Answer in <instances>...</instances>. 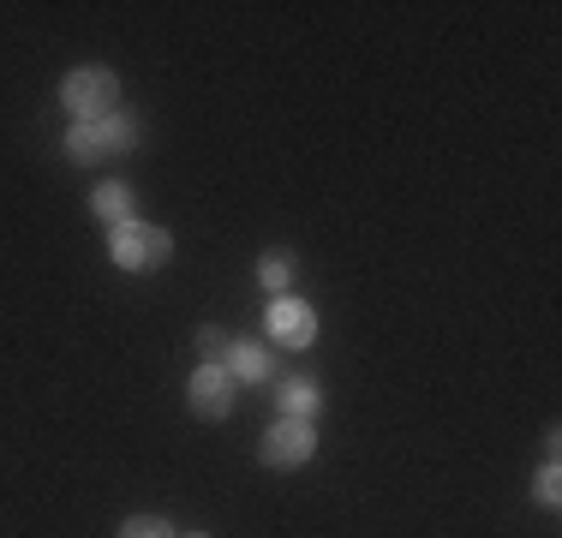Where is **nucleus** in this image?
<instances>
[{"label":"nucleus","instance_id":"8","mask_svg":"<svg viewBox=\"0 0 562 538\" xmlns=\"http://www.w3.org/2000/svg\"><path fill=\"white\" fill-rule=\"evenodd\" d=\"M227 371H234V377H246V383H263V377H270V354H263V347L234 341V359H227Z\"/></svg>","mask_w":562,"mask_h":538},{"label":"nucleus","instance_id":"11","mask_svg":"<svg viewBox=\"0 0 562 538\" xmlns=\"http://www.w3.org/2000/svg\"><path fill=\"white\" fill-rule=\"evenodd\" d=\"M281 407H288V419H305V413L317 407V389L293 377V383H281Z\"/></svg>","mask_w":562,"mask_h":538},{"label":"nucleus","instance_id":"15","mask_svg":"<svg viewBox=\"0 0 562 538\" xmlns=\"http://www.w3.org/2000/svg\"><path fill=\"white\" fill-rule=\"evenodd\" d=\"M192 538H204V533H192Z\"/></svg>","mask_w":562,"mask_h":538},{"label":"nucleus","instance_id":"9","mask_svg":"<svg viewBox=\"0 0 562 538\" xmlns=\"http://www.w3.org/2000/svg\"><path fill=\"white\" fill-rule=\"evenodd\" d=\"M66 156H72V161H97V156H102V132H97V120H78V126L66 132Z\"/></svg>","mask_w":562,"mask_h":538},{"label":"nucleus","instance_id":"5","mask_svg":"<svg viewBox=\"0 0 562 538\" xmlns=\"http://www.w3.org/2000/svg\"><path fill=\"white\" fill-rule=\"evenodd\" d=\"M270 335L281 347H312V335H317V317L305 312L300 300H276L270 305Z\"/></svg>","mask_w":562,"mask_h":538},{"label":"nucleus","instance_id":"2","mask_svg":"<svg viewBox=\"0 0 562 538\" xmlns=\"http://www.w3.org/2000/svg\"><path fill=\"white\" fill-rule=\"evenodd\" d=\"M114 97H120V85H114V72H102V66H85V72H72V78L60 85V102L72 108L78 120L114 114Z\"/></svg>","mask_w":562,"mask_h":538},{"label":"nucleus","instance_id":"13","mask_svg":"<svg viewBox=\"0 0 562 538\" xmlns=\"http://www.w3.org/2000/svg\"><path fill=\"white\" fill-rule=\"evenodd\" d=\"M557 484H562V473H557V461H544V467H539V503H544V508H551L557 496H562Z\"/></svg>","mask_w":562,"mask_h":538},{"label":"nucleus","instance_id":"14","mask_svg":"<svg viewBox=\"0 0 562 538\" xmlns=\"http://www.w3.org/2000/svg\"><path fill=\"white\" fill-rule=\"evenodd\" d=\"M198 347H204V354H227L234 341H227V335L216 329V323H210V329H198Z\"/></svg>","mask_w":562,"mask_h":538},{"label":"nucleus","instance_id":"7","mask_svg":"<svg viewBox=\"0 0 562 538\" xmlns=\"http://www.w3.org/2000/svg\"><path fill=\"white\" fill-rule=\"evenodd\" d=\"M90 210H97V222H114V227H126V222H132V192L114 180V186H102V192L90 198Z\"/></svg>","mask_w":562,"mask_h":538},{"label":"nucleus","instance_id":"12","mask_svg":"<svg viewBox=\"0 0 562 538\" xmlns=\"http://www.w3.org/2000/svg\"><path fill=\"white\" fill-rule=\"evenodd\" d=\"M120 538H173V527L162 515H132L126 527H120Z\"/></svg>","mask_w":562,"mask_h":538},{"label":"nucleus","instance_id":"10","mask_svg":"<svg viewBox=\"0 0 562 538\" xmlns=\"http://www.w3.org/2000/svg\"><path fill=\"white\" fill-rule=\"evenodd\" d=\"M258 281H263L270 293H288V288H293V258H288V251H270V258L258 264Z\"/></svg>","mask_w":562,"mask_h":538},{"label":"nucleus","instance_id":"3","mask_svg":"<svg viewBox=\"0 0 562 538\" xmlns=\"http://www.w3.org/2000/svg\"><path fill=\"white\" fill-rule=\"evenodd\" d=\"M186 395H192V413L227 419V407H234V371L227 366H198L192 383H186Z\"/></svg>","mask_w":562,"mask_h":538},{"label":"nucleus","instance_id":"1","mask_svg":"<svg viewBox=\"0 0 562 538\" xmlns=\"http://www.w3.org/2000/svg\"><path fill=\"white\" fill-rule=\"evenodd\" d=\"M173 258V239L150 222H126L114 227V264L120 269H162Z\"/></svg>","mask_w":562,"mask_h":538},{"label":"nucleus","instance_id":"6","mask_svg":"<svg viewBox=\"0 0 562 538\" xmlns=\"http://www.w3.org/2000/svg\"><path fill=\"white\" fill-rule=\"evenodd\" d=\"M97 132H102V156H126V150H138V120H132V114H102V120H97Z\"/></svg>","mask_w":562,"mask_h":538},{"label":"nucleus","instance_id":"4","mask_svg":"<svg viewBox=\"0 0 562 538\" xmlns=\"http://www.w3.org/2000/svg\"><path fill=\"white\" fill-rule=\"evenodd\" d=\"M312 449H317V437L305 419H281V425H270V437H263V461L270 467H305Z\"/></svg>","mask_w":562,"mask_h":538}]
</instances>
